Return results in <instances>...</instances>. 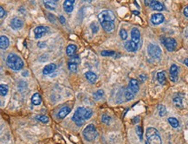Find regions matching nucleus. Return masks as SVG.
<instances>
[{
    "label": "nucleus",
    "instance_id": "obj_27",
    "mask_svg": "<svg viewBox=\"0 0 188 144\" xmlns=\"http://www.w3.org/2000/svg\"><path fill=\"white\" fill-rule=\"evenodd\" d=\"M157 109H158L159 115H160L161 117H164V116H166V114H167V109H166V107H165L164 105L160 104V105L157 106Z\"/></svg>",
    "mask_w": 188,
    "mask_h": 144
},
{
    "label": "nucleus",
    "instance_id": "obj_47",
    "mask_svg": "<svg viewBox=\"0 0 188 144\" xmlns=\"http://www.w3.org/2000/svg\"><path fill=\"white\" fill-rule=\"evenodd\" d=\"M133 13H134V14H135V15H139V14H140V12H139V11H133Z\"/></svg>",
    "mask_w": 188,
    "mask_h": 144
},
{
    "label": "nucleus",
    "instance_id": "obj_23",
    "mask_svg": "<svg viewBox=\"0 0 188 144\" xmlns=\"http://www.w3.org/2000/svg\"><path fill=\"white\" fill-rule=\"evenodd\" d=\"M76 50H77L76 45H75V44H70V45L66 48V54H67L68 56H74V54L76 53Z\"/></svg>",
    "mask_w": 188,
    "mask_h": 144
},
{
    "label": "nucleus",
    "instance_id": "obj_43",
    "mask_svg": "<svg viewBox=\"0 0 188 144\" xmlns=\"http://www.w3.org/2000/svg\"><path fill=\"white\" fill-rule=\"evenodd\" d=\"M184 15H185L186 17H188V5L184 9Z\"/></svg>",
    "mask_w": 188,
    "mask_h": 144
},
{
    "label": "nucleus",
    "instance_id": "obj_16",
    "mask_svg": "<svg viewBox=\"0 0 188 144\" xmlns=\"http://www.w3.org/2000/svg\"><path fill=\"white\" fill-rule=\"evenodd\" d=\"M11 25L14 30H20V29L23 26V22L20 18L15 17L11 21Z\"/></svg>",
    "mask_w": 188,
    "mask_h": 144
},
{
    "label": "nucleus",
    "instance_id": "obj_46",
    "mask_svg": "<svg viewBox=\"0 0 188 144\" xmlns=\"http://www.w3.org/2000/svg\"><path fill=\"white\" fill-rule=\"evenodd\" d=\"M139 119H140V117H136V118H134V121H133V123H137V122H139V121H140Z\"/></svg>",
    "mask_w": 188,
    "mask_h": 144
},
{
    "label": "nucleus",
    "instance_id": "obj_26",
    "mask_svg": "<svg viewBox=\"0 0 188 144\" xmlns=\"http://www.w3.org/2000/svg\"><path fill=\"white\" fill-rule=\"evenodd\" d=\"M168 123H169L170 125H171L173 128H174V129H176V128H178V127L179 126V121H178L176 118H174V117H170V118H168Z\"/></svg>",
    "mask_w": 188,
    "mask_h": 144
},
{
    "label": "nucleus",
    "instance_id": "obj_3",
    "mask_svg": "<svg viewBox=\"0 0 188 144\" xmlns=\"http://www.w3.org/2000/svg\"><path fill=\"white\" fill-rule=\"evenodd\" d=\"M146 136L149 144H162L159 131L154 128H148L146 131Z\"/></svg>",
    "mask_w": 188,
    "mask_h": 144
},
{
    "label": "nucleus",
    "instance_id": "obj_19",
    "mask_svg": "<svg viewBox=\"0 0 188 144\" xmlns=\"http://www.w3.org/2000/svg\"><path fill=\"white\" fill-rule=\"evenodd\" d=\"M10 45L9 38L6 36H1L0 37V47L2 50H6Z\"/></svg>",
    "mask_w": 188,
    "mask_h": 144
},
{
    "label": "nucleus",
    "instance_id": "obj_11",
    "mask_svg": "<svg viewBox=\"0 0 188 144\" xmlns=\"http://www.w3.org/2000/svg\"><path fill=\"white\" fill-rule=\"evenodd\" d=\"M164 20H165V17L161 13H155V14H153L151 17V22L154 25H158V24L162 23L164 22Z\"/></svg>",
    "mask_w": 188,
    "mask_h": 144
},
{
    "label": "nucleus",
    "instance_id": "obj_15",
    "mask_svg": "<svg viewBox=\"0 0 188 144\" xmlns=\"http://www.w3.org/2000/svg\"><path fill=\"white\" fill-rule=\"evenodd\" d=\"M74 5H75L74 0H65L62 5H64V9L66 12L70 13L74 10Z\"/></svg>",
    "mask_w": 188,
    "mask_h": 144
},
{
    "label": "nucleus",
    "instance_id": "obj_13",
    "mask_svg": "<svg viewBox=\"0 0 188 144\" xmlns=\"http://www.w3.org/2000/svg\"><path fill=\"white\" fill-rule=\"evenodd\" d=\"M128 89H129V90L133 93V94H134V95H136L137 93H138V91H139V83H138V81L136 80V79H131L130 81H129V85H128Z\"/></svg>",
    "mask_w": 188,
    "mask_h": 144
},
{
    "label": "nucleus",
    "instance_id": "obj_41",
    "mask_svg": "<svg viewBox=\"0 0 188 144\" xmlns=\"http://www.w3.org/2000/svg\"><path fill=\"white\" fill-rule=\"evenodd\" d=\"M59 20H60V23H61L62 24H64L65 22H66L65 17H64V16H60V17H59Z\"/></svg>",
    "mask_w": 188,
    "mask_h": 144
},
{
    "label": "nucleus",
    "instance_id": "obj_36",
    "mask_svg": "<svg viewBox=\"0 0 188 144\" xmlns=\"http://www.w3.org/2000/svg\"><path fill=\"white\" fill-rule=\"evenodd\" d=\"M110 121H111V117H108V115H103V116L102 117V122L104 123L105 124L108 125L110 123Z\"/></svg>",
    "mask_w": 188,
    "mask_h": 144
},
{
    "label": "nucleus",
    "instance_id": "obj_6",
    "mask_svg": "<svg viewBox=\"0 0 188 144\" xmlns=\"http://www.w3.org/2000/svg\"><path fill=\"white\" fill-rule=\"evenodd\" d=\"M147 53L148 55L154 59H160L161 57V49L159 45L155 44H150L147 46Z\"/></svg>",
    "mask_w": 188,
    "mask_h": 144
},
{
    "label": "nucleus",
    "instance_id": "obj_42",
    "mask_svg": "<svg viewBox=\"0 0 188 144\" xmlns=\"http://www.w3.org/2000/svg\"><path fill=\"white\" fill-rule=\"evenodd\" d=\"M37 46H38L39 48H44V47H46V44L43 43V42H40V43L37 44Z\"/></svg>",
    "mask_w": 188,
    "mask_h": 144
},
{
    "label": "nucleus",
    "instance_id": "obj_29",
    "mask_svg": "<svg viewBox=\"0 0 188 144\" xmlns=\"http://www.w3.org/2000/svg\"><path fill=\"white\" fill-rule=\"evenodd\" d=\"M173 103L177 108H182L183 103H182V99L179 96H175L173 98Z\"/></svg>",
    "mask_w": 188,
    "mask_h": 144
},
{
    "label": "nucleus",
    "instance_id": "obj_44",
    "mask_svg": "<svg viewBox=\"0 0 188 144\" xmlns=\"http://www.w3.org/2000/svg\"><path fill=\"white\" fill-rule=\"evenodd\" d=\"M140 78L141 82H145V81H146V79H147V76H144V75H140Z\"/></svg>",
    "mask_w": 188,
    "mask_h": 144
},
{
    "label": "nucleus",
    "instance_id": "obj_5",
    "mask_svg": "<svg viewBox=\"0 0 188 144\" xmlns=\"http://www.w3.org/2000/svg\"><path fill=\"white\" fill-rule=\"evenodd\" d=\"M86 109L85 108L83 107H79L72 117V120L73 122L78 126V127H81L85 123V118H84V116H85V113H86Z\"/></svg>",
    "mask_w": 188,
    "mask_h": 144
},
{
    "label": "nucleus",
    "instance_id": "obj_30",
    "mask_svg": "<svg viewBox=\"0 0 188 144\" xmlns=\"http://www.w3.org/2000/svg\"><path fill=\"white\" fill-rule=\"evenodd\" d=\"M0 92H1L2 96H5L8 93V86L5 85V84L0 85Z\"/></svg>",
    "mask_w": 188,
    "mask_h": 144
},
{
    "label": "nucleus",
    "instance_id": "obj_1",
    "mask_svg": "<svg viewBox=\"0 0 188 144\" xmlns=\"http://www.w3.org/2000/svg\"><path fill=\"white\" fill-rule=\"evenodd\" d=\"M98 19L103 30L107 32H112L114 30L115 16L111 11H103L99 13Z\"/></svg>",
    "mask_w": 188,
    "mask_h": 144
},
{
    "label": "nucleus",
    "instance_id": "obj_12",
    "mask_svg": "<svg viewBox=\"0 0 188 144\" xmlns=\"http://www.w3.org/2000/svg\"><path fill=\"white\" fill-rule=\"evenodd\" d=\"M131 41L140 44V32L137 28H133L131 31Z\"/></svg>",
    "mask_w": 188,
    "mask_h": 144
},
{
    "label": "nucleus",
    "instance_id": "obj_10",
    "mask_svg": "<svg viewBox=\"0 0 188 144\" xmlns=\"http://www.w3.org/2000/svg\"><path fill=\"white\" fill-rule=\"evenodd\" d=\"M170 79L172 82H175L178 81V78H179V68L177 65L175 64H173L171 67H170Z\"/></svg>",
    "mask_w": 188,
    "mask_h": 144
},
{
    "label": "nucleus",
    "instance_id": "obj_17",
    "mask_svg": "<svg viewBox=\"0 0 188 144\" xmlns=\"http://www.w3.org/2000/svg\"><path fill=\"white\" fill-rule=\"evenodd\" d=\"M70 111H71V109L70 107H64L59 110V112L57 114V117L59 119H64L65 117H67L70 113Z\"/></svg>",
    "mask_w": 188,
    "mask_h": 144
},
{
    "label": "nucleus",
    "instance_id": "obj_20",
    "mask_svg": "<svg viewBox=\"0 0 188 144\" xmlns=\"http://www.w3.org/2000/svg\"><path fill=\"white\" fill-rule=\"evenodd\" d=\"M85 76L87 78V80L90 82V83H95L97 80V76L96 74H95L92 71H88L85 73Z\"/></svg>",
    "mask_w": 188,
    "mask_h": 144
},
{
    "label": "nucleus",
    "instance_id": "obj_45",
    "mask_svg": "<svg viewBox=\"0 0 188 144\" xmlns=\"http://www.w3.org/2000/svg\"><path fill=\"white\" fill-rule=\"evenodd\" d=\"M184 64H185V65L188 67V58H186V59H185V60H184Z\"/></svg>",
    "mask_w": 188,
    "mask_h": 144
},
{
    "label": "nucleus",
    "instance_id": "obj_25",
    "mask_svg": "<svg viewBox=\"0 0 188 144\" xmlns=\"http://www.w3.org/2000/svg\"><path fill=\"white\" fill-rule=\"evenodd\" d=\"M93 96L96 100H101L103 96H104V91L102 90H99L96 92H95L93 94Z\"/></svg>",
    "mask_w": 188,
    "mask_h": 144
},
{
    "label": "nucleus",
    "instance_id": "obj_4",
    "mask_svg": "<svg viewBox=\"0 0 188 144\" xmlns=\"http://www.w3.org/2000/svg\"><path fill=\"white\" fill-rule=\"evenodd\" d=\"M82 135L85 138V140H87L88 141H93L96 139L98 135V132L95 125L89 124L82 131Z\"/></svg>",
    "mask_w": 188,
    "mask_h": 144
},
{
    "label": "nucleus",
    "instance_id": "obj_8",
    "mask_svg": "<svg viewBox=\"0 0 188 144\" xmlns=\"http://www.w3.org/2000/svg\"><path fill=\"white\" fill-rule=\"evenodd\" d=\"M164 45L166 46V48L168 51H173L177 47V42L174 38H167L164 40Z\"/></svg>",
    "mask_w": 188,
    "mask_h": 144
},
{
    "label": "nucleus",
    "instance_id": "obj_18",
    "mask_svg": "<svg viewBox=\"0 0 188 144\" xmlns=\"http://www.w3.org/2000/svg\"><path fill=\"white\" fill-rule=\"evenodd\" d=\"M56 69V65L55 64H47L46 66H44L43 70V75H50L51 73H53Z\"/></svg>",
    "mask_w": 188,
    "mask_h": 144
},
{
    "label": "nucleus",
    "instance_id": "obj_9",
    "mask_svg": "<svg viewBox=\"0 0 188 144\" xmlns=\"http://www.w3.org/2000/svg\"><path fill=\"white\" fill-rule=\"evenodd\" d=\"M145 4L147 5L150 6L154 11H163L165 9L164 5L161 3H160L159 1H155V0H153V1H145Z\"/></svg>",
    "mask_w": 188,
    "mask_h": 144
},
{
    "label": "nucleus",
    "instance_id": "obj_14",
    "mask_svg": "<svg viewBox=\"0 0 188 144\" xmlns=\"http://www.w3.org/2000/svg\"><path fill=\"white\" fill-rule=\"evenodd\" d=\"M125 49H126L129 52H135L138 50V49L140 48V44H137L135 43H134L133 41H128L125 44Z\"/></svg>",
    "mask_w": 188,
    "mask_h": 144
},
{
    "label": "nucleus",
    "instance_id": "obj_35",
    "mask_svg": "<svg viewBox=\"0 0 188 144\" xmlns=\"http://www.w3.org/2000/svg\"><path fill=\"white\" fill-rule=\"evenodd\" d=\"M92 116H93V110L91 109H86V113H85V116H84L85 120L90 119Z\"/></svg>",
    "mask_w": 188,
    "mask_h": 144
},
{
    "label": "nucleus",
    "instance_id": "obj_21",
    "mask_svg": "<svg viewBox=\"0 0 188 144\" xmlns=\"http://www.w3.org/2000/svg\"><path fill=\"white\" fill-rule=\"evenodd\" d=\"M31 102H32L34 105L37 106L40 105L42 103V96L39 93H35L32 97H31Z\"/></svg>",
    "mask_w": 188,
    "mask_h": 144
},
{
    "label": "nucleus",
    "instance_id": "obj_33",
    "mask_svg": "<svg viewBox=\"0 0 188 144\" xmlns=\"http://www.w3.org/2000/svg\"><path fill=\"white\" fill-rule=\"evenodd\" d=\"M90 28H91V30H92V32H93V33H97L98 31H99V26L97 25V23H96V22H94V23H91Z\"/></svg>",
    "mask_w": 188,
    "mask_h": 144
},
{
    "label": "nucleus",
    "instance_id": "obj_38",
    "mask_svg": "<svg viewBox=\"0 0 188 144\" xmlns=\"http://www.w3.org/2000/svg\"><path fill=\"white\" fill-rule=\"evenodd\" d=\"M38 118H39V121L43 123H48L50 122V118L46 116H40Z\"/></svg>",
    "mask_w": 188,
    "mask_h": 144
},
{
    "label": "nucleus",
    "instance_id": "obj_28",
    "mask_svg": "<svg viewBox=\"0 0 188 144\" xmlns=\"http://www.w3.org/2000/svg\"><path fill=\"white\" fill-rule=\"evenodd\" d=\"M134 96H135V95L133 94V93L129 90L128 88H127L126 91H125V97H126L127 101H131V100H133V99L134 98Z\"/></svg>",
    "mask_w": 188,
    "mask_h": 144
},
{
    "label": "nucleus",
    "instance_id": "obj_39",
    "mask_svg": "<svg viewBox=\"0 0 188 144\" xmlns=\"http://www.w3.org/2000/svg\"><path fill=\"white\" fill-rule=\"evenodd\" d=\"M135 130H136V134L139 136V138L140 140H142V129H141V127L140 126H137Z\"/></svg>",
    "mask_w": 188,
    "mask_h": 144
},
{
    "label": "nucleus",
    "instance_id": "obj_2",
    "mask_svg": "<svg viewBox=\"0 0 188 144\" xmlns=\"http://www.w3.org/2000/svg\"><path fill=\"white\" fill-rule=\"evenodd\" d=\"M6 64L9 68H11L13 70H20L23 67V61L20 58V57L14 54L11 53L8 55L7 58H6Z\"/></svg>",
    "mask_w": 188,
    "mask_h": 144
},
{
    "label": "nucleus",
    "instance_id": "obj_32",
    "mask_svg": "<svg viewBox=\"0 0 188 144\" xmlns=\"http://www.w3.org/2000/svg\"><path fill=\"white\" fill-rule=\"evenodd\" d=\"M101 54L103 56H114L116 55V53L113 50H103V51H102Z\"/></svg>",
    "mask_w": 188,
    "mask_h": 144
},
{
    "label": "nucleus",
    "instance_id": "obj_22",
    "mask_svg": "<svg viewBox=\"0 0 188 144\" xmlns=\"http://www.w3.org/2000/svg\"><path fill=\"white\" fill-rule=\"evenodd\" d=\"M56 2L57 1H51V0H48V1H43V4L45 7L50 11H55L56 8Z\"/></svg>",
    "mask_w": 188,
    "mask_h": 144
},
{
    "label": "nucleus",
    "instance_id": "obj_40",
    "mask_svg": "<svg viewBox=\"0 0 188 144\" xmlns=\"http://www.w3.org/2000/svg\"><path fill=\"white\" fill-rule=\"evenodd\" d=\"M5 16V11L3 7H0V17L3 18Z\"/></svg>",
    "mask_w": 188,
    "mask_h": 144
},
{
    "label": "nucleus",
    "instance_id": "obj_7",
    "mask_svg": "<svg viewBox=\"0 0 188 144\" xmlns=\"http://www.w3.org/2000/svg\"><path fill=\"white\" fill-rule=\"evenodd\" d=\"M49 31V28L46 27V26H43V25H40V26H37L34 29V34H35V38L37 39L38 38H43Z\"/></svg>",
    "mask_w": 188,
    "mask_h": 144
},
{
    "label": "nucleus",
    "instance_id": "obj_31",
    "mask_svg": "<svg viewBox=\"0 0 188 144\" xmlns=\"http://www.w3.org/2000/svg\"><path fill=\"white\" fill-rule=\"evenodd\" d=\"M69 63L75 64L78 65V64H81V59H80V57H79L78 56H72L71 58L70 59Z\"/></svg>",
    "mask_w": 188,
    "mask_h": 144
},
{
    "label": "nucleus",
    "instance_id": "obj_24",
    "mask_svg": "<svg viewBox=\"0 0 188 144\" xmlns=\"http://www.w3.org/2000/svg\"><path fill=\"white\" fill-rule=\"evenodd\" d=\"M157 80L162 85H164L166 83V73H165V71H160V72L157 73Z\"/></svg>",
    "mask_w": 188,
    "mask_h": 144
},
{
    "label": "nucleus",
    "instance_id": "obj_37",
    "mask_svg": "<svg viewBox=\"0 0 188 144\" xmlns=\"http://www.w3.org/2000/svg\"><path fill=\"white\" fill-rule=\"evenodd\" d=\"M68 67H69V70L72 72H76L77 70V65L75 64H71V63H69L68 64Z\"/></svg>",
    "mask_w": 188,
    "mask_h": 144
},
{
    "label": "nucleus",
    "instance_id": "obj_34",
    "mask_svg": "<svg viewBox=\"0 0 188 144\" xmlns=\"http://www.w3.org/2000/svg\"><path fill=\"white\" fill-rule=\"evenodd\" d=\"M120 37L122 40H126L128 38V32L126 30H124V29H121L120 31Z\"/></svg>",
    "mask_w": 188,
    "mask_h": 144
}]
</instances>
